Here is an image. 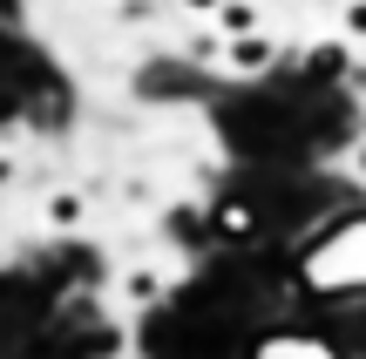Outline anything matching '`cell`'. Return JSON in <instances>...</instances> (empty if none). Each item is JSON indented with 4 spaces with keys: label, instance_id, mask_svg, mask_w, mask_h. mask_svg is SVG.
<instances>
[{
    "label": "cell",
    "instance_id": "2",
    "mask_svg": "<svg viewBox=\"0 0 366 359\" xmlns=\"http://www.w3.org/2000/svg\"><path fill=\"white\" fill-rule=\"evenodd\" d=\"M190 7H210V0H190Z\"/></svg>",
    "mask_w": 366,
    "mask_h": 359
},
{
    "label": "cell",
    "instance_id": "1",
    "mask_svg": "<svg viewBox=\"0 0 366 359\" xmlns=\"http://www.w3.org/2000/svg\"><path fill=\"white\" fill-rule=\"evenodd\" d=\"M264 359H332V353L312 346V339H285V346H264Z\"/></svg>",
    "mask_w": 366,
    "mask_h": 359
}]
</instances>
